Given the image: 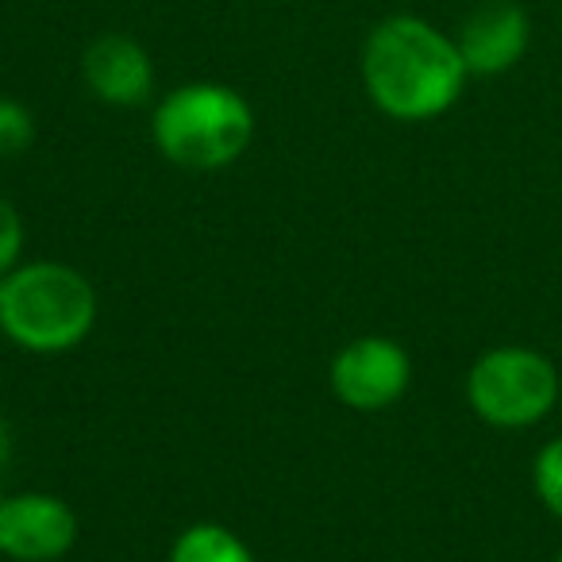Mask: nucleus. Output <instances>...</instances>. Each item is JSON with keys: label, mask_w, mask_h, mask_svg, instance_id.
Here are the masks:
<instances>
[{"label": "nucleus", "mask_w": 562, "mask_h": 562, "mask_svg": "<svg viewBox=\"0 0 562 562\" xmlns=\"http://www.w3.org/2000/svg\"><path fill=\"white\" fill-rule=\"evenodd\" d=\"M470 70L454 40L420 16H390L370 32L362 47L367 93L393 120L443 116L462 97Z\"/></svg>", "instance_id": "nucleus-1"}, {"label": "nucleus", "mask_w": 562, "mask_h": 562, "mask_svg": "<svg viewBox=\"0 0 562 562\" xmlns=\"http://www.w3.org/2000/svg\"><path fill=\"white\" fill-rule=\"evenodd\" d=\"M97 293L63 262H27L0 278V328L27 351H70L93 331Z\"/></svg>", "instance_id": "nucleus-2"}, {"label": "nucleus", "mask_w": 562, "mask_h": 562, "mask_svg": "<svg viewBox=\"0 0 562 562\" xmlns=\"http://www.w3.org/2000/svg\"><path fill=\"white\" fill-rule=\"evenodd\" d=\"M255 135V112L235 89L216 81H193L155 109V143L173 166L224 170L247 150Z\"/></svg>", "instance_id": "nucleus-3"}, {"label": "nucleus", "mask_w": 562, "mask_h": 562, "mask_svg": "<svg viewBox=\"0 0 562 562\" xmlns=\"http://www.w3.org/2000/svg\"><path fill=\"white\" fill-rule=\"evenodd\" d=\"M474 413L493 428H528L539 424L559 401V374L539 351L497 347L474 362L467 378Z\"/></svg>", "instance_id": "nucleus-4"}, {"label": "nucleus", "mask_w": 562, "mask_h": 562, "mask_svg": "<svg viewBox=\"0 0 562 562\" xmlns=\"http://www.w3.org/2000/svg\"><path fill=\"white\" fill-rule=\"evenodd\" d=\"M408 378H413V362L405 347L385 336L355 339L331 362V390L359 413L390 408L408 390Z\"/></svg>", "instance_id": "nucleus-5"}, {"label": "nucleus", "mask_w": 562, "mask_h": 562, "mask_svg": "<svg viewBox=\"0 0 562 562\" xmlns=\"http://www.w3.org/2000/svg\"><path fill=\"white\" fill-rule=\"evenodd\" d=\"M78 539V516L63 497L16 493L0 501V551L16 562H55Z\"/></svg>", "instance_id": "nucleus-6"}, {"label": "nucleus", "mask_w": 562, "mask_h": 562, "mask_svg": "<svg viewBox=\"0 0 562 562\" xmlns=\"http://www.w3.org/2000/svg\"><path fill=\"white\" fill-rule=\"evenodd\" d=\"M528 43L531 20L516 0H482L467 12L454 47H459L470 74L493 78V74L513 70L528 50Z\"/></svg>", "instance_id": "nucleus-7"}, {"label": "nucleus", "mask_w": 562, "mask_h": 562, "mask_svg": "<svg viewBox=\"0 0 562 562\" xmlns=\"http://www.w3.org/2000/svg\"><path fill=\"white\" fill-rule=\"evenodd\" d=\"M81 74H86V86L104 104H120V109H135L155 89L150 55L132 35H101L97 43H89L86 58H81Z\"/></svg>", "instance_id": "nucleus-8"}, {"label": "nucleus", "mask_w": 562, "mask_h": 562, "mask_svg": "<svg viewBox=\"0 0 562 562\" xmlns=\"http://www.w3.org/2000/svg\"><path fill=\"white\" fill-rule=\"evenodd\" d=\"M170 562H255L235 531L220 524H193L173 539Z\"/></svg>", "instance_id": "nucleus-9"}, {"label": "nucleus", "mask_w": 562, "mask_h": 562, "mask_svg": "<svg viewBox=\"0 0 562 562\" xmlns=\"http://www.w3.org/2000/svg\"><path fill=\"white\" fill-rule=\"evenodd\" d=\"M35 139V120L32 112L24 109L20 101H9V97H0V155L12 158V155H24Z\"/></svg>", "instance_id": "nucleus-10"}, {"label": "nucleus", "mask_w": 562, "mask_h": 562, "mask_svg": "<svg viewBox=\"0 0 562 562\" xmlns=\"http://www.w3.org/2000/svg\"><path fill=\"white\" fill-rule=\"evenodd\" d=\"M536 493L547 508L562 520V439H551V443L539 451L536 459Z\"/></svg>", "instance_id": "nucleus-11"}, {"label": "nucleus", "mask_w": 562, "mask_h": 562, "mask_svg": "<svg viewBox=\"0 0 562 562\" xmlns=\"http://www.w3.org/2000/svg\"><path fill=\"white\" fill-rule=\"evenodd\" d=\"M20 250H24V220L9 201H0V278L16 270Z\"/></svg>", "instance_id": "nucleus-12"}, {"label": "nucleus", "mask_w": 562, "mask_h": 562, "mask_svg": "<svg viewBox=\"0 0 562 562\" xmlns=\"http://www.w3.org/2000/svg\"><path fill=\"white\" fill-rule=\"evenodd\" d=\"M9 454H12V439H9V428L0 424V470H4V462H9Z\"/></svg>", "instance_id": "nucleus-13"}, {"label": "nucleus", "mask_w": 562, "mask_h": 562, "mask_svg": "<svg viewBox=\"0 0 562 562\" xmlns=\"http://www.w3.org/2000/svg\"><path fill=\"white\" fill-rule=\"evenodd\" d=\"M559 562H562V554H559Z\"/></svg>", "instance_id": "nucleus-14"}]
</instances>
